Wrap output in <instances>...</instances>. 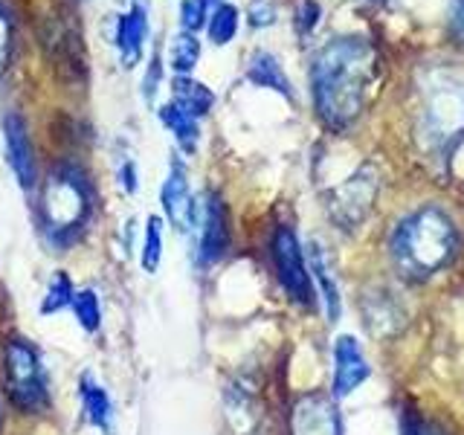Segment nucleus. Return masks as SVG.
<instances>
[{
	"mask_svg": "<svg viewBox=\"0 0 464 435\" xmlns=\"http://www.w3.org/2000/svg\"><path fill=\"white\" fill-rule=\"evenodd\" d=\"M215 4L218 0H180V29L183 33L198 35L200 29H207Z\"/></svg>",
	"mask_w": 464,
	"mask_h": 435,
	"instance_id": "b1692460",
	"label": "nucleus"
},
{
	"mask_svg": "<svg viewBox=\"0 0 464 435\" xmlns=\"http://www.w3.org/2000/svg\"><path fill=\"white\" fill-rule=\"evenodd\" d=\"M424 137L432 142V149H447L464 130V87L456 82H439L432 79L424 108Z\"/></svg>",
	"mask_w": 464,
	"mask_h": 435,
	"instance_id": "423d86ee",
	"label": "nucleus"
},
{
	"mask_svg": "<svg viewBox=\"0 0 464 435\" xmlns=\"http://www.w3.org/2000/svg\"><path fill=\"white\" fill-rule=\"evenodd\" d=\"M403 435H447V432H441L439 427L432 424V420H424V418H406V420H403Z\"/></svg>",
	"mask_w": 464,
	"mask_h": 435,
	"instance_id": "c756f323",
	"label": "nucleus"
},
{
	"mask_svg": "<svg viewBox=\"0 0 464 435\" xmlns=\"http://www.w3.org/2000/svg\"><path fill=\"white\" fill-rule=\"evenodd\" d=\"M450 33L464 47V0H450Z\"/></svg>",
	"mask_w": 464,
	"mask_h": 435,
	"instance_id": "c85d7f7f",
	"label": "nucleus"
},
{
	"mask_svg": "<svg viewBox=\"0 0 464 435\" xmlns=\"http://www.w3.org/2000/svg\"><path fill=\"white\" fill-rule=\"evenodd\" d=\"M198 246H195V258L200 267H215L229 250L232 241V229H229V209L224 198L218 192H207L203 200L198 203Z\"/></svg>",
	"mask_w": 464,
	"mask_h": 435,
	"instance_id": "0eeeda50",
	"label": "nucleus"
},
{
	"mask_svg": "<svg viewBox=\"0 0 464 435\" xmlns=\"http://www.w3.org/2000/svg\"><path fill=\"white\" fill-rule=\"evenodd\" d=\"M79 401H82V412H84L87 424H91L93 430H99V432L111 435L113 432V418H116L111 392L91 372H84L79 377Z\"/></svg>",
	"mask_w": 464,
	"mask_h": 435,
	"instance_id": "2eb2a0df",
	"label": "nucleus"
},
{
	"mask_svg": "<svg viewBox=\"0 0 464 435\" xmlns=\"http://www.w3.org/2000/svg\"><path fill=\"white\" fill-rule=\"evenodd\" d=\"M270 258H273V270L276 279H279L282 290L287 294L290 302L302 304V308H311L316 302V290L311 279V267H308V256L302 250V241L296 236L294 227L279 224L270 236Z\"/></svg>",
	"mask_w": 464,
	"mask_h": 435,
	"instance_id": "39448f33",
	"label": "nucleus"
},
{
	"mask_svg": "<svg viewBox=\"0 0 464 435\" xmlns=\"http://www.w3.org/2000/svg\"><path fill=\"white\" fill-rule=\"evenodd\" d=\"M160 261H163V218L149 215L142 229V244H140V265L145 273H157Z\"/></svg>",
	"mask_w": 464,
	"mask_h": 435,
	"instance_id": "412c9836",
	"label": "nucleus"
},
{
	"mask_svg": "<svg viewBox=\"0 0 464 435\" xmlns=\"http://www.w3.org/2000/svg\"><path fill=\"white\" fill-rule=\"evenodd\" d=\"M238 26H241V12L236 4L229 0H218L212 14H209V24H207V35L215 47H227V44L236 41L238 35Z\"/></svg>",
	"mask_w": 464,
	"mask_h": 435,
	"instance_id": "6ab92c4d",
	"label": "nucleus"
},
{
	"mask_svg": "<svg viewBox=\"0 0 464 435\" xmlns=\"http://www.w3.org/2000/svg\"><path fill=\"white\" fill-rule=\"evenodd\" d=\"M171 102H178L183 111H188L195 120H203L215 108V93L212 87L192 76H174L171 79Z\"/></svg>",
	"mask_w": 464,
	"mask_h": 435,
	"instance_id": "a211bd4d",
	"label": "nucleus"
},
{
	"mask_svg": "<svg viewBox=\"0 0 464 435\" xmlns=\"http://www.w3.org/2000/svg\"><path fill=\"white\" fill-rule=\"evenodd\" d=\"M369 4H386V0H369Z\"/></svg>",
	"mask_w": 464,
	"mask_h": 435,
	"instance_id": "2f4dec72",
	"label": "nucleus"
},
{
	"mask_svg": "<svg viewBox=\"0 0 464 435\" xmlns=\"http://www.w3.org/2000/svg\"><path fill=\"white\" fill-rule=\"evenodd\" d=\"M459 256V229L447 209L424 203L401 218L389 236V258L398 276L410 282L432 279Z\"/></svg>",
	"mask_w": 464,
	"mask_h": 435,
	"instance_id": "f03ea898",
	"label": "nucleus"
},
{
	"mask_svg": "<svg viewBox=\"0 0 464 435\" xmlns=\"http://www.w3.org/2000/svg\"><path fill=\"white\" fill-rule=\"evenodd\" d=\"M308 79L319 122L328 130H345L369 105L377 79V50L362 35L331 38L316 50Z\"/></svg>",
	"mask_w": 464,
	"mask_h": 435,
	"instance_id": "f257e3e1",
	"label": "nucleus"
},
{
	"mask_svg": "<svg viewBox=\"0 0 464 435\" xmlns=\"http://www.w3.org/2000/svg\"><path fill=\"white\" fill-rule=\"evenodd\" d=\"M0 381L21 415H44L53 403L50 374L38 348L24 337H6L0 348Z\"/></svg>",
	"mask_w": 464,
	"mask_h": 435,
	"instance_id": "20e7f679",
	"label": "nucleus"
},
{
	"mask_svg": "<svg viewBox=\"0 0 464 435\" xmlns=\"http://www.w3.org/2000/svg\"><path fill=\"white\" fill-rule=\"evenodd\" d=\"M246 21H250L253 29H267L276 24V6L270 0H253V4L246 6Z\"/></svg>",
	"mask_w": 464,
	"mask_h": 435,
	"instance_id": "cd10ccee",
	"label": "nucleus"
},
{
	"mask_svg": "<svg viewBox=\"0 0 464 435\" xmlns=\"http://www.w3.org/2000/svg\"><path fill=\"white\" fill-rule=\"evenodd\" d=\"M287 435H343L340 401L328 392H304L290 403Z\"/></svg>",
	"mask_w": 464,
	"mask_h": 435,
	"instance_id": "6e6552de",
	"label": "nucleus"
},
{
	"mask_svg": "<svg viewBox=\"0 0 464 435\" xmlns=\"http://www.w3.org/2000/svg\"><path fill=\"white\" fill-rule=\"evenodd\" d=\"M160 207H163L166 221L178 232L195 229L198 200L192 195V186H188V171L183 166V160H178V157L169 163L166 180H163V186H160Z\"/></svg>",
	"mask_w": 464,
	"mask_h": 435,
	"instance_id": "9d476101",
	"label": "nucleus"
},
{
	"mask_svg": "<svg viewBox=\"0 0 464 435\" xmlns=\"http://www.w3.org/2000/svg\"><path fill=\"white\" fill-rule=\"evenodd\" d=\"M116 53H120V62L125 70H134L142 58V50H145V41H149V9L145 4H130L122 14L120 21H116Z\"/></svg>",
	"mask_w": 464,
	"mask_h": 435,
	"instance_id": "ddd939ff",
	"label": "nucleus"
},
{
	"mask_svg": "<svg viewBox=\"0 0 464 435\" xmlns=\"http://www.w3.org/2000/svg\"><path fill=\"white\" fill-rule=\"evenodd\" d=\"M70 311H72V316H76V323L82 325V331L99 334V328H102V299H99V294L93 287L76 290Z\"/></svg>",
	"mask_w": 464,
	"mask_h": 435,
	"instance_id": "5701e85b",
	"label": "nucleus"
},
{
	"mask_svg": "<svg viewBox=\"0 0 464 435\" xmlns=\"http://www.w3.org/2000/svg\"><path fill=\"white\" fill-rule=\"evenodd\" d=\"M0 130H4V154L14 180L24 192H33V188H38V157L33 134H29V122L21 111H6L4 120H0Z\"/></svg>",
	"mask_w": 464,
	"mask_h": 435,
	"instance_id": "1a4fd4ad",
	"label": "nucleus"
},
{
	"mask_svg": "<svg viewBox=\"0 0 464 435\" xmlns=\"http://www.w3.org/2000/svg\"><path fill=\"white\" fill-rule=\"evenodd\" d=\"M374 192H377V183L369 174H354V178H348L337 192L331 198V215L334 221L343 224L345 229H354L362 218H366L372 200H374Z\"/></svg>",
	"mask_w": 464,
	"mask_h": 435,
	"instance_id": "f8f14e48",
	"label": "nucleus"
},
{
	"mask_svg": "<svg viewBox=\"0 0 464 435\" xmlns=\"http://www.w3.org/2000/svg\"><path fill=\"white\" fill-rule=\"evenodd\" d=\"M163 70H166L163 55H160V50H154L149 64H145V76H142V99L149 102V105L157 99L160 84H163Z\"/></svg>",
	"mask_w": 464,
	"mask_h": 435,
	"instance_id": "393cba45",
	"label": "nucleus"
},
{
	"mask_svg": "<svg viewBox=\"0 0 464 435\" xmlns=\"http://www.w3.org/2000/svg\"><path fill=\"white\" fill-rule=\"evenodd\" d=\"M72 296H76V285H72L70 276L64 270L53 273V279L47 282V290H44V296H41V308H38L41 316L62 314L72 304Z\"/></svg>",
	"mask_w": 464,
	"mask_h": 435,
	"instance_id": "4be33fe9",
	"label": "nucleus"
},
{
	"mask_svg": "<svg viewBox=\"0 0 464 435\" xmlns=\"http://www.w3.org/2000/svg\"><path fill=\"white\" fill-rule=\"evenodd\" d=\"M120 186H122V192H128V195H134L137 188H140V180H137V166H134V160H125L122 163V169H120Z\"/></svg>",
	"mask_w": 464,
	"mask_h": 435,
	"instance_id": "7c9ffc66",
	"label": "nucleus"
},
{
	"mask_svg": "<svg viewBox=\"0 0 464 435\" xmlns=\"http://www.w3.org/2000/svg\"><path fill=\"white\" fill-rule=\"evenodd\" d=\"M372 377V366L362 354L360 343L352 334H340L334 340V372H331V395L337 401L352 398L354 392Z\"/></svg>",
	"mask_w": 464,
	"mask_h": 435,
	"instance_id": "9b49d317",
	"label": "nucleus"
},
{
	"mask_svg": "<svg viewBox=\"0 0 464 435\" xmlns=\"http://www.w3.org/2000/svg\"><path fill=\"white\" fill-rule=\"evenodd\" d=\"M12 50H14V26H12V14L6 4L0 0V76L9 70L12 62Z\"/></svg>",
	"mask_w": 464,
	"mask_h": 435,
	"instance_id": "a878e982",
	"label": "nucleus"
},
{
	"mask_svg": "<svg viewBox=\"0 0 464 435\" xmlns=\"http://www.w3.org/2000/svg\"><path fill=\"white\" fill-rule=\"evenodd\" d=\"M246 82L256 84V87H265V91L279 93L287 102L294 99V84H290L282 62L267 50H256L250 55V62H246Z\"/></svg>",
	"mask_w": 464,
	"mask_h": 435,
	"instance_id": "dca6fc26",
	"label": "nucleus"
},
{
	"mask_svg": "<svg viewBox=\"0 0 464 435\" xmlns=\"http://www.w3.org/2000/svg\"><path fill=\"white\" fill-rule=\"evenodd\" d=\"M319 18H323V6H319L316 0H302L294 14V26H296L299 38H308L319 26Z\"/></svg>",
	"mask_w": 464,
	"mask_h": 435,
	"instance_id": "bb28decb",
	"label": "nucleus"
},
{
	"mask_svg": "<svg viewBox=\"0 0 464 435\" xmlns=\"http://www.w3.org/2000/svg\"><path fill=\"white\" fill-rule=\"evenodd\" d=\"M200 53H203L200 38L180 29L169 44V67L174 70V76H192V70L200 62Z\"/></svg>",
	"mask_w": 464,
	"mask_h": 435,
	"instance_id": "aec40b11",
	"label": "nucleus"
},
{
	"mask_svg": "<svg viewBox=\"0 0 464 435\" xmlns=\"http://www.w3.org/2000/svg\"><path fill=\"white\" fill-rule=\"evenodd\" d=\"M93 209H96V186L91 171L82 163H76V160L55 163L41 186V200H38L41 232L47 236L50 246L64 250L72 241H79Z\"/></svg>",
	"mask_w": 464,
	"mask_h": 435,
	"instance_id": "7ed1b4c3",
	"label": "nucleus"
},
{
	"mask_svg": "<svg viewBox=\"0 0 464 435\" xmlns=\"http://www.w3.org/2000/svg\"><path fill=\"white\" fill-rule=\"evenodd\" d=\"M157 116H160V122H163V128L174 137V142H178V149L186 157H192L200 145V120H195L192 113L183 111L178 102H166V105H160Z\"/></svg>",
	"mask_w": 464,
	"mask_h": 435,
	"instance_id": "f3484780",
	"label": "nucleus"
},
{
	"mask_svg": "<svg viewBox=\"0 0 464 435\" xmlns=\"http://www.w3.org/2000/svg\"><path fill=\"white\" fill-rule=\"evenodd\" d=\"M304 256H308L314 290H316L319 296H323L328 323H337V319L343 316V296H340V282H337V273H334V265H331V258L325 253V246L314 241Z\"/></svg>",
	"mask_w": 464,
	"mask_h": 435,
	"instance_id": "4468645a",
	"label": "nucleus"
}]
</instances>
